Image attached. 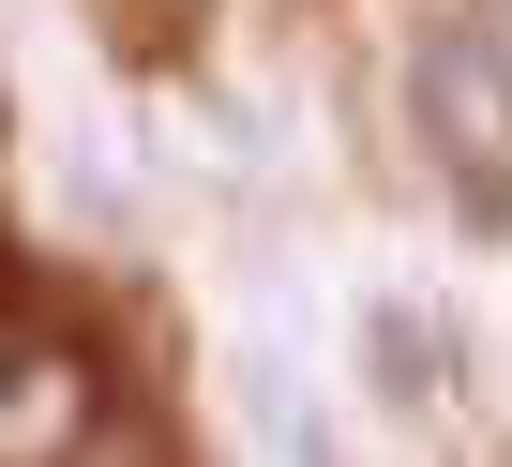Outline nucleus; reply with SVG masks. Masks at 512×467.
<instances>
[{"label":"nucleus","mask_w":512,"mask_h":467,"mask_svg":"<svg viewBox=\"0 0 512 467\" xmlns=\"http://www.w3.org/2000/svg\"><path fill=\"white\" fill-rule=\"evenodd\" d=\"M91 437V362H16V407H0V467H61Z\"/></svg>","instance_id":"2"},{"label":"nucleus","mask_w":512,"mask_h":467,"mask_svg":"<svg viewBox=\"0 0 512 467\" xmlns=\"http://www.w3.org/2000/svg\"><path fill=\"white\" fill-rule=\"evenodd\" d=\"M407 106H422V151H437V181L512 242V31L497 16H452V31H422V61H407Z\"/></svg>","instance_id":"1"},{"label":"nucleus","mask_w":512,"mask_h":467,"mask_svg":"<svg viewBox=\"0 0 512 467\" xmlns=\"http://www.w3.org/2000/svg\"><path fill=\"white\" fill-rule=\"evenodd\" d=\"M362 362H377V407H437V392H452V332H437L422 302H377V317H362Z\"/></svg>","instance_id":"3"},{"label":"nucleus","mask_w":512,"mask_h":467,"mask_svg":"<svg viewBox=\"0 0 512 467\" xmlns=\"http://www.w3.org/2000/svg\"><path fill=\"white\" fill-rule=\"evenodd\" d=\"M61 467H181V452H166V437H151V422H106V407H91V437H76V452H61Z\"/></svg>","instance_id":"4"},{"label":"nucleus","mask_w":512,"mask_h":467,"mask_svg":"<svg viewBox=\"0 0 512 467\" xmlns=\"http://www.w3.org/2000/svg\"><path fill=\"white\" fill-rule=\"evenodd\" d=\"M0 377H16V362H0Z\"/></svg>","instance_id":"5"}]
</instances>
